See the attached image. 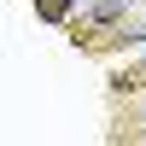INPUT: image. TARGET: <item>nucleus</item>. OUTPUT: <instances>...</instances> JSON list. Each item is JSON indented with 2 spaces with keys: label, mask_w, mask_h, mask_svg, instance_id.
I'll use <instances>...</instances> for the list:
<instances>
[{
  "label": "nucleus",
  "mask_w": 146,
  "mask_h": 146,
  "mask_svg": "<svg viewBox=\"0 0 146 146\" xmlns=\"http://www.w3.org/2000/svg\"><path fill=\"white\" fill-rule=\"evenodd\" d=\"M123 6H129V0H100V6H88V23H117Z\"/></svg>",
  "instance_id": "obj_1"
},
{
  "label": "nucleus",
  "mask_w": 146,
  "mask_h": 146,
  "mask_svg": "<svg viewBox=\"0 0 146 146\" xmlns=\"http://www.w3.org/2000/svg\"><path fill=\"white\" fill-rule=\"evenodd\" d=\"M64 6H76V0H35V12H41V18H64Z\"/></svg>",
  "instance_id": "obj_2"
}]
</instances>
